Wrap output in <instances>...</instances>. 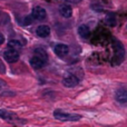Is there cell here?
<instances>
[{"label":"cell","mask_w":127,"mask_h":127,"mask_svg":"<svg viewBox=\"0 0 127 127\" xmlns=\"http://www.w3.org/2000/svg\"><path fill=\"white\" fill-rule=\"evenodd\" d=\"M54 117L62 122H77L81 119L80 115L69 114V113H65V112H62V110H55L54 112Z\"/></svg>","instance_id":"cell-1"},{"label":"cell","mask_w":127,"mask_h":127,"mask_svg":"<svg viewBox=\"0 0 127 127\" xmlns=\"http://www.w3.org/2000/svg\"><path fill=\"white\" fill-rule=\"evenodd\" d=\"M0 118L4 119V121H8L10 123H20L21 122L16 114L6 109H0Z\"/></svg>","instance_id":"cell-2"},{"label":"cell","mask_w":127,"mask_h":127,"mask_svg":"<svg viewBox=\"0 0 127 127\" xmlns=\"http://www.w3.org/2000/svg\"><path fill=\"white\" fill-rule=\"evenodd\" d=\"M3 58L8 63H16L19 59V53H18V50H16V49L9 48L3 53Z\"/></svg>","instance_id":"cell-3"},{"label":"cell","mask_w":127,"mask_h":127,"mask_svg":"<svg viewBox=\"0 0 127 127\" xmlns=\"http://www.w3.org/2000/svg\"><path fill=\"white\" fill-rule=\"evenodd\" d=\"M78 84H79V79L77 78L75 75H69V76L65 77V78L63 79V85L68 88L76 87Z\"/></svg>","instance_id":"cell-4"},{"label":"cell","mask_w":127,"mask_h":127,"mask_svg":"<svg viewBox=\"0 0 127 127\" xmlns=\"http://www.w3.org/2000/svg\"><path fill=\"white\" fill-rule=\"evenodd\" d=\"M31 16H32V18L36 20H45L47 18V12L41 7H35V8L32 9Z\"/></svg>","instance_id":"cell-5"},{"label":"cell","mask_w":127,"mask_h":127,"mask_svg":"<svg viewBox=\"0 0 127 127\" xmlns=\"http://www.w3.org/2000/svg\"><path fill=\"white\" fill-rule=\"evenodd\" d=\"M54 51H55V54L58 57L63 58L68 55V53H69V47L65 44H57L55 46V48H54Z\"/></svg>","instance_id":"cell-6"},{"label":"cell","mask_w":127,"mask_h":127,"mask_svg":"<svg viewBox=\"0 0 127 127\" xmlns=\"http://www.w3.org/2000/svg\"><path fill=\"white\" fill-rule=\"evenodd\" d=\"M46 64L47 63L45 62V60H42L41 58L37 57V56H35V57H32L30 59V65L33 69H41L42 67H45Z\"/></svg>","instance_id":"cell-7"},{"label":"cell","mask_w":127,"mask_h":127,"mask_svg":"<svg viewBox=\"0 0 127 127\" xmlns=\"http://www.w3.org/2000/svg\"><path fill=\"white\" fill-rule=\"evenodd\" d=\"M36 33H37L38 37L40 38H46L47 36H49L50 33V28H49L47 25H41L36 29Z\"/></svg>","instance_id":"cell-8"},{"label":"cell","mask_w":127,"mask_h":127,"mask_svg":"<svg viewBox=\"0 0 127 127\" xmlns=\"http://www.w3.org/2000/svg\"><path fill=\"white\" fill-rule=\"evenodd\" d=\"M116 100L121 104L127 103V92L125 88H119L116 92Z\"/></svg>","instance_id":"cell-9"},{"label":"cell","mask_w":127,"mask_h":127,"mask_svg":"<svg viewBox=\"0 0 127 127\" xmlns=\"http://www.w3.org/2000/svg\"><path fill=\"white\" fill-rule=\"evenodd\" d=\"M59 13L63 16L64 18H69L72 15V9L69 4L64 3L59 7Z\"/></svg>","instance_id":"cell-10"},{"label":"cell","mask_w":127,"mask_h":127,"mask_svg":"<svg viewBox=\"0 0 127 127\" xmlns=\"http://www.w3.org/2000/svg\"><path fill=\"white\" fill-rule=\"evenodd\" d=\"M78 35L80 36L81 38L84 39H87L88 37L90 36V30L86 25H81V26L78 27Z\"/></svg>","instance_id":"cell-11"},{"label":"cell","mask_w":127,"mask_h":127,"mask_svg":"<svg viewBox=\"0 0 127 127\" xmlns=\"http://www.w3.org/2000/svg\"><path fill=\"white\" fill-rule=\"evenodd\" d=\"M35 54H36V56H37V57L41 58L42 60H45V62L47 63V60H48V56H47V53H46V51H45L42 48H37V49H35Z\"/></svg>","instance_id":"cell-12"},{"label":"cell","mask_w":127,"mask_h":127,"mask_svg":"<svg viewBox=\"0 0 127 127\" xmlns=\"http://www.w3.org/2000/svg\"><path fill=\"white\" fill-rule=\"evenodd\" d=\"M9 47H10V48H12V49H16V50H17V49H19V48H21V42L19 41V40H10V41H9Z\"/></svg>","instance_id":"cell-13"},{"label":"cell","mask_w":127,"mask_h":127,"mask_svg":"<svg viewBox=\"0 0 127 127\" xmlns=\"http://www.w3.org/2000/svg\"><path fill=\"white\" fill-rule=\"evenodd\" d=\"M9 22V16L7 13L0 11V25H6Z\"/></svg>","instance_id":"cell-14"},{"label":"cell","mask_w":127,"mask_h":127,"mask_svg":"<svg viewBox=\"0 0 127 127\" xmlns=\"http://www.w3.org/2000/svg\"><path fill=\"white\" fill-rule=\"evenodd\" d=\"M31 22H32V20H31V18H30V17H25L21 24H22V25H25V26H28V25H30Z\"/></svg>","instance_id":"cell-15"},{"label":"cell","mask_w":127,"mask_h":127,"mask_svg":"<svg viewBox=\"0 0 127 127\" xmlns=\"http://www.w3.org/2000/svg\"><path fill=\"white\" fill-rule=\"evenodd\" d=\"M4 42V37L2 33H0V45H2Z\"/></svg>","instance_id":"cell-16"},{"label":"cell","mask_w":127,"mask_h":127,"mask_svg":"<svg viewBox=\"0 0 127 127\" xmlns=\"http://www.w3.org/2000/svg\"><path fill=\"white\" fill-rule=\"evenodd\" d=\"M4 86H6V83H4L3 80H1V79H0V89H1L2 87H4Z\"/></svg>","instance_id":"cell-17"},{"label":"cell","mask_w":127,"mask_h":127,"mask_svg":"<svg viewBox=\"0 0 127 127\" xmlns=\"http://www.w3.org/2000/svg\"><path fill=\"white\" fill-rule=\"evenodd\" d=\"M1 95H6V94H1ZM8 95H15L13 93H8Z\"/></svg>","instance_id":"cell-18"}]
</instances>
